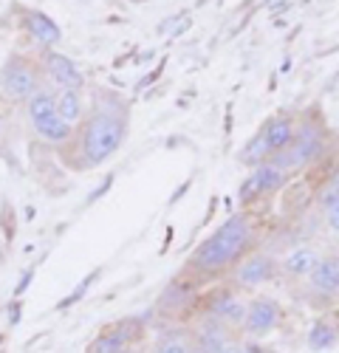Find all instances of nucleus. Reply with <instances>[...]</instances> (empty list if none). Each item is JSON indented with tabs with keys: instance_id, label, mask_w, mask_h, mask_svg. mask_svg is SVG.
I'll list each match as a JSON object with an SVG mask.
<instances>
[{
	"instance_id": "aec40b11",
	"label": "nucleus",
	"mask_w": 339,
	"mask_h": 353,
	"mask_svg": "<svg viewBox=\"0 0 339 353\" xmlns=\"http://www.w3.org/2000/svg\"><path fill=\"white\" fill-rule=\"evenodd\" d=\"M189 347H192V342H187L184 336H178V334H167V336L158 339V345H156L153 353H189Z\"/></svg>"
},
{
	"instance_id": "9b49d317",
	"label": "nucleus",
	"mask_w": 339,
	"mask_h": 353,
	"mask_svg": "<svg viewBox=\"0 0 339 353\" xmlns=\"http://www.w3.org/2000/svg\"><path fill=\"white\" fill-rule=\"evenodd\" d=\"M25 28H28V34H32L45 48L60 43V26H56L48 14H43V12H28L25 14Z\"/></svg>"
},
{
	"instance_id": "1a4fd4ad",
	"label": "nucleus",
	"mask_w": 339,
	"mask_h": 353,
	"mask_svg": "<svg viewBox=\"0 0 339 353\" xmlns=\"http://www.w3.org/2000/svg\"><path fill=\"white\" fill-rule=\"evenodd\" d=\"M54 108H56V116L74 128L82 119V116H85L82 91H74V88H60V91L54 94Z\"/></svg>"
},
{
	"instance_id": "b1692460",
	"label": "nucleus",
	"mask_w": 339,
	"mask_h": 353,
	"mask_svg": "<svg viewBox=\"0 0 339 353\" xmlns=\"http://www.w3.org/2000/svg\"><path fill=\"white\" fill-rule=\"evenodd\" d=\"M125 353H141V350H136V347H133V345H130V347H127V350H125Z\"/></svg>"
},
{
	"instance_id": "f3484780",
	"label": "nucleus",
	"mask_w": 339,
	"mask_h": 353,
	"mask_svg": "<svg viewBox=\"0 0 339 353\" xmlns=\"http://www.w3.org/2000/svg\"><path fill=\"white\" fill-rule=\"evenodd\" d=\"M34 130H37L40 139H45V141H51V144H68V141L74 139V128H71L68 122H63L56 113L48 116V119H43V122H37Z\"/></svg>"
},
{
	"instance_id": "393cba45",
	"label": "nucleus",
	"mask_w": 339,
	"mask_h": 353,
	"mask_svg": "<svg viewBox=\"0 0 339 353\" xmlns=\"http://www.w3.org/2000/svg\"><path fill=\"white\" fill-rule=\"evenodd\" d=\"M336 266H339V257H336Z\"/></svg>"
},
{
	"instance_id": "a211bd4d",
	"label": "nucleus",
	"mask_w": 339,
	"mask_h": 353,
	"mask_svg": "<svg viewBox=\"0 0 339 353\" xmlns=\"http://www.w3.org/2000/svg\"><path fill=\"white\" fill-rule=\"evenodd\" d=\"M271 159V150H269V144H266V136L263 130L260 133H254L246 144H243V150H240V161L249 164V167H260Z\"/></svg>"
},
{
	"instance_id": "6e6552de",
	"label": "nucleus",
	"mask_w": 339,
	"mask_h": 353,
	"mask_svg": "<svg viewBox=\"0 0 339 353\" xmlns=\"http://www.w3.org/2000/svg\"><path fill=\"white\" fill-rule=\"evenodd\" d=\"M274 274V260L269 254H251L246 257L238 272H235V283L238 285H249V288H258L263 285L269 277Z\"/></svg>"
},
{
	"instance_id": "0eeeda50",
	"label": "nucleus",
	"mask_w": 339,
	"mask_h": 353,
	"mask_svg": "<svg viewBox=\"0 0 339 353\" xmlns=\"http://www.w3.org/2000/svg\"><path fill=\"white\" fill-rule=\"evenodd\" d=\"M43 71L48 74V79L60 88H74V91H82L85 85V77L79 71V65L65 54H56V51H48L43 57Z\"/></svg>"
},
{
	"instance_id": "2eb2a0df",
	"label": "nucleus",
	"mask_w": 339,
	"mask_h": 353,
	"mask_svg": "<svg viewBox=\"0 0 339 353\" xmlns=\"http://www.w3.org/2000/svg\"><path fill=\"white\" fill-rule=\"evenodd\" d=\"M336 339H339V331L331 325V322L317 319L305 334V347L314 350V353H322V350H331L336 345Z\"/></svg>"
},
{
	"instance_id": "423d86ee",
	"label": "nucleus",
	"mask_w": 339,
	"mask_h": 353,
	"mask_svg": "<svg viewBox=\"0 0 339 353\" xmlns=\"http://www.w3.org/2000/svg\"><path fill=\"white\" fill-rule=\"evenodd\" d=\"M280 305L271 297H254L251 303H246V316L240 328L246 331V336L260 339L280 325Z\"/></svg>"
},
{
	"instance_id": "6ab92c4d",
	"label": "nucleus",
	"mask_w": 339,
	"mask_h": 353,
	"mask_svg": "<svg viewBox=\"0 0 339 353\" xmlns=\"http://www.w3.org/2000/svg\"><path fill=\"white\" fill-rule=\"evenodd\" d=\"M28 105V119H32V125H37V122H43V119H48V116H54L56 113V108H54V94L48 91V88H40V91L25 102Z\"/></svg>"
},
{
	"instance_id": "4be33fe9",
	"label": "nucleus",
	"mask_w": 339,
	"mask_h": 353,
	"mask_svg": "<svg viewBox=\"0 0 339 353\" xmlns=\"http://www.w3.org/2000/svg\"><path fill=\"white\" fill-rule=\"evenodd\" d=\"M215 353H246V345L243 342H235V339H226Z\"/></svg>"
},
{
	"instance_id": "39448f33",
	"label": "nucleus",
	"mask_w": 339,
	"mask_h": 353,
	"mask_svg": "<svg viewBox=\"0 0 339 353\" xmlns=\"http://www.w3.org/2000/svg\"><path fill=\"white\" fill-rule=\"evenodd\" d=\"M141 336V322L138 319H122L116 325L99 331V336L91 339L85 353H125L130 345H136Z\"/></svg>"
},
{
	"instance_id": "f03ea898",
	"label": "nucleus",
	"mask_w": 339,
	"mask_h": 353,
	"mask_svg": "<svg viewBox=\"0 0 339 353\" xmlns=\"http://www.w3.org/2000/svg\"><path fill=\"white\" fill-rule=\"evenodd\" d=\"M251 241V223L246 215H235L226 223H220L215 229V234L195 249V254L189 257V269L192 272H204V274H215L220 269H226L229 263L249 246Z\"/></svg>"
},
{
	"instance_id": "dca6fc26",
	"label": "nucleus",
	"mask_w": 339,
	"mask_h": 353,
	"mask_svg": "<svg viewBox=\"0 0 339 353\" xmlns=\"http://www.w3.org/2000/svg\"><path fill=\"white\" fill-rule=\"evenodd\" d=\"M320 263V254L311 249V246H300V249H294L286 260H282V269H286L289 274H294V277H308L311 274V269H314Z\"/></svg>"
},
{
	"instance_id": "4468645a",
	"label": "nucleus",
	"mask_w": 339,
	"mask_h": 353,
	"mask_svg": "<svg viewBox=\"0 0 339 353\" xmlns=\"http://www.w3.org/2000/svg\"><path fill=\"white\" fill-rule=\"evenodd\" d=\"M249 175L254 179V184H258L260 195H271V192H277L282 184H286V170H280V167L271 164V161H266V164H260V167H254Z\"/></svg>"
},
{
	"instance_id": "ddd939ff",
	"label": "nucleus",
	"mask_w": 339,
	"mask_h": 353,
	"mask_svg": "<svg viewBox=\"0 0 339 353\" xmlns=\"http://www.w3.org/2000/svg\"><path fill=\"white\" fill-rule=\"evenodd\" d=\"M308 280L322 294H336L339 291V266H336V260H320L317 266L311 269Z\"/></svg>"
},
{
	"instance_id": "f257e3e1",
	"label": "nucleus",
	"mask_w": 339,
	"mask_h": 353,
	"mask_svg": "<svg viewBox=\"0 0 339 353\" xmlns=\"http://www.w3.org/2000/svg\"><path fill=\"white\" fill-rule=\"evenodd\" d=\"M82 167H96L102 161H107L113 153L122 147L125 136H127V113H122V108H107V105H94L91 116L82 125Z\"/></svg>"
},
{
	"instance_id": "9d476101",
	"label": "nucleus",
	"mask_w": 339,
	"mask_h": 353,
	"mask_svg": "<svg viewBox=\"0 0 339 353\" xmlns=\"http://www.w3.org/2000/svg\"><path fill=\"white\" fill-rule=\"evenodd\" d=\"M294 122L286 119V116H274V119H269L263 125V136H266V144H269V150L271 156H277L280 150H286V147L291 144L294 139Z\"/></svg>"
},
{
	"instance_id": "f8f14e48",
	"label": "nucleus",
	"mask_w": 339,
	"mask_h": 353,
	"mask_svg": "<svg viewBox=\"0 0 339 353\" xmlns=\"http://www.w3.org/2000/svg\"><path fill=\"white\" fill-rule=\"evenodd\" d=\"M209 314H215L226 328H240L243 325V316H246V303L238 300L235 294H223V297L215 300V305H212Z\"/></svg>"
},
{
	"instance_id": "412c9836",
	"label": "nucleus",
	"mask_w": 339,
	"mask_h": 353,
	"mask_svg": "<svg viewBox=\"0 0 339 353\" xmlns=\"http://www.w3.org/2000/svg\"><path fill=\"white\" fill-rule=\"evenodd\" d=\"M325 218H328V229L339 232V198H336L333 203H328V207H325Z\"/></svg>"
},
{
	"instance_id": "7ed1b4c3",
	"label": "nucleus",
	"mask_w": 339,
	"mask_h": 353,
	"mask_svg": "<svg viewBox=\"0 0 339 353\" xmlns=\"http://www.w3.org/2000/svg\"><path fill=\"white\" fill-rule=\"evenodd\" d=\"M40 71L32 60H25L20 54H12L6 65L0 68V91L12 102H28L40 91Z\"/></svg>"
},
{
	"instance_id": "20e7f679",
	"label": "nucleus",
	"mask_w": 339,
	"mask_h": 353,
	"mask_svg": "<svg viewBox=\"0 0 339 353\" xmlns=\"http://www.w3.org/2000/svg\"><path fill=\"white\" fill-rule=\"evenodd\" d=\"M320 150H322V139H320V133H317L314 128H302V130L294 133V139H291V144L286 147V150H280V153L271 156L269 161L277 164L280 170H286V172H289V170H294V167L308 164Z\"/></svg>"
},
{
	"instance_id": "5701e85b",
	"label": "nucleus",
	"mask_w": 339,
	"mask_h": 353,
	"mask_svg": "<svg viewBox=\"0 0 339 353\" xmlns=\"http://www.w3.org/2000/svg\"><path fill=\"white\" fill-rule=\"evenodd\" d=\"M189 353H204V350H201V347H198V345H192V347H189Z\"/></svg>"
}]
</instances>
